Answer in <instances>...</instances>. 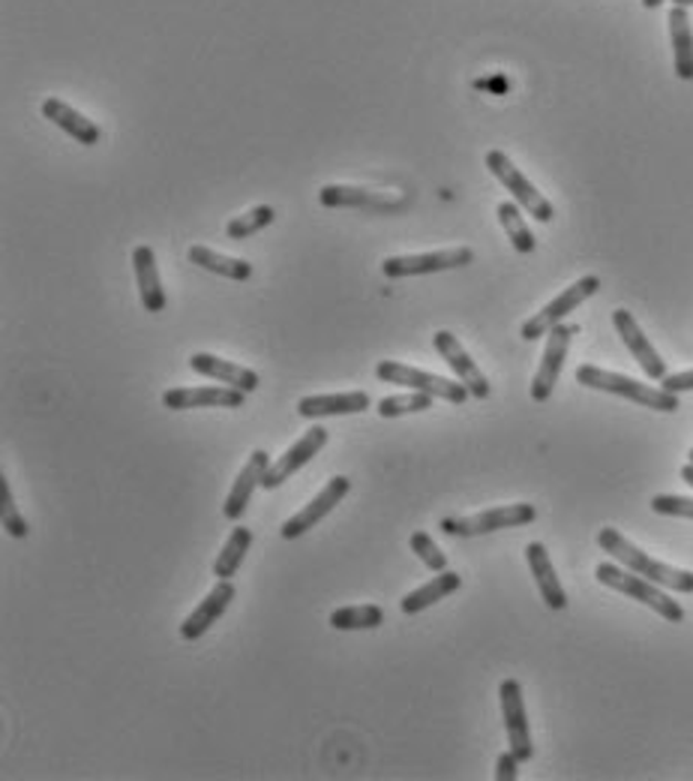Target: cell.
Here are the masks:
<instances>
[{"instance_id": "obj_1", "label": "cell", "mask_w": 693, "mask_h": 781, "mask_svg": "<svg viewBox=\"0 0 693 781\" xmlns=\"http://www.w3.org/2000/svg\"><path fill=\"white\" fill-rule=\"evenodd\" d=\"M598 544H600V551L610 553L616 563L624 565V568H631V572L642 574V577H649V580H654V584L663 586V589H673V593H682V595L693 593V572H682V568H673V565L661 563V559H652V556L642 551V547H637L631 538H624L619 530H612V526L600 530Z\"/></svg>"}, {"instance_id": "obj_2", "label": "cell", "mask_w": 693, "mask_h": 781, "mask_svg": "<svg viewBox=\"0 0 693 781\" xmlns=\"http://www.w3.org/2000/svg\"><path fill=\"white\" fill-rule=\"evenodd\" d=\"M577 382L591 388V391L624 397V400H631V403H637V407L654 409V412H675V409L682 407V403H679V394H670V391H663V388H654V386H642V382H637V379H631V376L610 373V370H603V367H594V364L577 367Z\"/></svg>"}, {"instance_id": "obj_3", "label": "cell", "mask_w": 693, "mask_h": 781, "mask_svg": "<svg viewBox=\"0 0 693 781\" xmlns=\"http://www.w3.org/2000/svg\"><path fill=\"white\" fill-rule=\"evenodd\" d=\"M594 577H598V584L610 586L616 593L628 595V598H633V602H640V605L645 607H652L654 614L663 616L666 623H684V607L679 605L675 598H670V595L663 593V586H658L654 580H649V577H642V574L616 563H600L598 568H594Z\"/></svg>"}, {"instance_id": "obj_4", "label": "cell", "mask_w": 693, "mask_h": 781, "mask_svg": "<svg viewBox=\"0 0 693 781\" xmlns=\"http://www.w3.org/2000/svg\"><path fill=\"white\" fill-rule=\"evenodd\" d=\"M538 521V508L528 502H517V505H498V508L477 511L468 517H445L442 521V532L445 535H456V538H472V535H489L498 530H517V526H528Z\"/></svg>"}, {"instance_id": "obj_5", "label": "cell", "mask_w": 693, "mask_h": 781, "mask_svg": "<svg viewBox=\"0 0 693 781\" xmlns=\"http://www.w3.org/2000/svg\"><path fill=\"white\" fill-rule=\"evenodd\" d=\"M375 376H379L382 382H387V386H403L408 388V391H424V394L438 397V400L454 403V407L466 403L468 397H472L463 382H454V379H445V376L426 373V370L400 364V361H379Z\"/></svg>"}, {"instance_id": "obj_6", "label": "cell", "mask_w": 693, "mask_h": 781, "mask_svg": "<svg viewBox=\"0 0 693 781\" xmlns=\"http://www.w3.org/2000/svg\"><path fill=\"white\" fill-rule=\"evenodd\" d=\"M487 168L493 172V177H496L498 184L514 196V202H517L519 208H526L538 223H552L556 208H552L547 198H544V193H538V187L510 163V156L501 154V151H489Z\"/></svg>"}, {"instance_id": "obj_7", "label": "cell", "mask_w": 693, "mask_h": 781, "mask_svg": "<svg viewBox=\"0 0 693 781\" xmlns=\"http://www.w3.org/2000/svg\"><path fill=\"white\" fill-rule=\"evenodd\" d=\"M600 289V280L594 277V274H589V277H582V280H577L570 289H565V292L559 295V298H552V301L544 307L540 312H535L531 319H528L523 328H519V337L523 340H538V337H547L556 325L565 322V316L568 312H573L580 304H586L591 298V295Z\"/></svg>"}, {"instance_id": "obj_8", "label": "cell", "mask_w": 693, "mask_h": 781, "mask_svg": "<svg viewBox=\"0 0 693 781\" xmlns=\"http://www.w3.org/2000/svg\"><path fill=\"white\" fill-rule=\"evenodd\" d=\"M475 261V250L468 247H451V250L421 253V256H387L382 261L384 277L403 280V277H424V274H442L466 268Z\"/></svg>"}, {"instance_id": "obj_9", "label": "cell", "mask_w": 693, "mask_h": 781, "mask_svg": "<svg viewBox=\"0 0 693 781\" xmlns=\"http://www.w3.org/2000/svg\"><path fill=\"white\" fill-rule=\"evenodd\" d=\"M580 331L577 325H556L552 331L547 333V346H544V358H540V367L535 379H531V400L535 403H547L556 386H559L561 367L568 361V349L573 333Z\"/></svg>"}, {"instance_id": "obj_10", "label": "cell", "mask_w": 693, "mask_h": 781, "mask_svg": "<svg viewBox=\"0 0 693 781\" xmlns=\"http://www.w3.org/2000/svg\"><path fill=\"white\" fill-rule=\"evenodd\" d=\"M349 490H352V481L345 479V475H337V479H331L324 487H321V493H316L303 508L298 511V514H291L289 521L282 523L280 535L286 538V542H294V538H300V535H307L310 530H316L328 514H331L337 505H340L345 496H349Z\"/></svg>"}, {"instance_id": "obj_11", "label": "cell", "mask_w": 693, "mask_h": 781, "mask_svg": "<svg viewBox=\"0 0 693 781\" xmlns=\"http://www.w3.org/2000/svg\"><path fill=\"white\" fill-rule=\"evenodd\" d=\"M498 700H501V716H505L507 746L517 754L519 763L531 761L535 758V746H531V730H528L523 686H519L517 679H505L498 686Z\"/></svg>"}, {"instance_id": "obj_12", "label": "cell", "mask_w": 693, "mask_h": 781, "mask_svg": "<svg viewBox=\"0 0 693 781\" xmlns=\"http://www.w3.org/2000/svg\"><path fill=\"white\" fill-rule=\"evenodd\" d=\"M247 403V391L231 386H207V388H168L163 394V407L172 412L184 409H240Z\"/></svg>"}, {"instance_id": "obj_13", "label": "cell", "mask_w": 693, "mask_h": 781, "mask_svg": "<svg viewBox=\"0 0 693 781\" xmlns=\"http://www.w3.org/2000/svg\"><path fill=\"white\" fill-rule=\"evenodd\" d=\"M433 346H435V352L442 354L447 361V367L454 370L456 373V379L463 382V386L468 388V394L472 397H477V400H487L489 397V379L484 376V370L472 361V354L463 349V343L456 340L454 333L451 331H435V337H433Z\"/></svg>"}, {"instance_id": "obj_14", "label": "cell", "mask_w": 693, "mask_h": 781, "mask_svg": "<svg viewBox=\"0 0 693 781\" xmlns=\"http://www.w3.org/2000/svg\"><path fill=\"white\" fill-rule=\"evenodd\" d=\"M324 445H328V430L324 428L307 430V433H303V436H300L298 442L282 454V458H277L273 463H270L268 475H265V481H261V487L277 490L280 484H286V481H289L298 469L307 466V463H310Z\"/></svg>"}, {"instance_id": "obj_15", "label": "cell", "mask_w": 693, "mask_h": 781, "mask_svg": "<svg viewBox=\"0 0 693 781\" xmlns=\"http://www.w3.org/2000/svg\"><path fill=\"white\" fill-rule=\"evenodd\" d=\"M612 325H616V331H619V337L624 340V346H628V352L633 354V361L642 367V373L649 376V379H654V382H661L663 376H666V361H663L661 354H658V349L649 343V337L642 333V328L637 325V319H633V312L616 310L612 312Z\"/></svg>"}, {"instance_id": "obj_16", "label": "cell", "mask_w": 693, "mask_h": 781, "mask_svg": "<svg viewBox=\"0 0 693 781\" xmlns=\"http://www.w3.org/2000/svg\"><path fill=\"white\" fill-rule=\"evenodd\" d=\"M270 469V458L268 451H252L247 460V466L240 469V475L235 479V484H231V490H228L226 496V505H223V514H226V521H240L244 517V511H247L249 500H252V493H256V487H261V481H265V475H268Z\"/></svg>"}, {"instance_id": "obj_17", "label": "cell", "mask_w": 693, "mask_h": 781, "mask_svg": "<svg viewBox=\"0 0 693 781\" xmlns=\"http://www.w3.org/2000/svg\"><path fill=\"white\" fill-rule=\"evenodd\" d=\"M231 602H235V586H231V580H219V584L198 602L196 610L180 623V637H184V640H198L201 635H207V631L217 625L219 616L226 614Z\"/></svg>"}, {"instance_id": "obj_18", "label": "cell", "mask_w": 693, "mask_h": 781, "mask_svg": "<svg viewBox=\"0 0 693 781\" xmlns=\"http://www.w3.org/2000/svg\"><path fill=\"white\" fill-rule=\"evenodd\" d=\"M370 409V394L366 391H342V394H312L298 403V415L319 421V418L358 415Z\"/></svg>"}, {"instance_id": "obj_19", "label": "cell", "mask_w": 693, "mask_h": 781, "mask_svg": "<svg viewBox=\"0 0 693 781\" xmlns=\"http://www.w3.org/2000/svg\"><path fill=\"white\" fill-rule=\"evenodd\" d=\"M526 559H528V568H531V577H535V584H538V593L540 598H544V605H547L549 610H565V607H568V593H565L559 574H556V568H552V559H549L547 547H544L540 542H531L526 547Z\"/></svg>"}, {"instance_id": "obj_20", "label": "cell", "mask_w": 693, "mask_h": 781, "mask_svg": "<svg viewBox=\"0 0 693 781\" xmlns=\"http://www.w3.org/2000/svg\"><path fill=\"white\" fill-rule=\"evenodd\" d=\"M42 115H45V121H52L54 126H61L66 136H73L75 142H82V145H100V138H103V130L91 121V117H84L82 112H75L73 105H66L63 100H58V96H49L45 103H42Z\"/></svg>"}, {"instance_id": "obj_21", "label": "cell", "mask_w": 693, "mask_h": 781, "mask_svg": "<svg viewBox=\"0 0 693 781\" xmlns=\"http://www.w3.org/2000/svg\"><path fill=\"white\" fill-rule=\"evenodd\" d=\"M189 367H193L198 376L217 379V382H223V386L240 388V391H247V394H252V391L259 388V373H252L249 367L223 361V358H217V354H210V352L193 354V358H189Z\"/></svg>"}, {"instance_id": "obj_22", "label": "cell", "mask_w": 693, "mask_h": 781, "mask_svg": "<svg viewBox=\"0 0 693 781\" xmlns=\"http://www.w3.org/2000/svg\"><path fill=\"white\" fill-rule=\"evenodd\" d=\"M319 202L324 208H370V210H394L403 208L405 202H394V198L373 193L363 187H342V184H328L319 189Z\"/></svg>"}, {"instance_id": "obj_23", "label": "cell", "mask_w": 693, "mask_h": 781, "mask_svg": "<svg viewBox=\"0 0 693 781\" xmlns=\"http://www.w3.org/2000/svg\"><path fill=\"white\" fill-rule=\"evenodd\" d=\"M133 271H135V282H138V295H142L145 310L147 312L166 310V292H163L159 271H156V256L147 244H142V247H135L133 250Z\"/></svg>"}, {"instance_id": "obj_24", "label": "cell", "mask_w": 693, "mask_h": 781, "mask_svg": "<svg viewBox=\"0 0 693 781\" xmlns=\"http://www.w3.org/2000/svg\"><path fill=\"white\" fill-rule=\"evenodd\" d=\"M670 40H673V54H675V75L682 82H693V31H691V16L684 7H673L670 16Z\"/></svg>"}, {"instance_id": "obj_25", "label": "cell", "mask_w": 693, "mask_h": 781, "mask_svg": "<svg viewBox=\"0 0 693 781\" xmlns=\"http://www.w3.org/2000/svg\"><path fill=\"white\" fill-rule=\"evenodd\" d=\"M463 586V577L456 572H438V577H433L430 584L417 586L414 593H408L400 602V607H403L405 616H414L421 614V610H426V607H433L435 602H442V598H447L451 593H456Z\"/></svg>"}, {"instance_id": "obj_26", "label": "cell", "mask_w": 693, "mask_h": 781, "mask_svg": "<svg viewBox=\"0 0 693 781\" xmlns=\"http://www.w3.org/2000/svg\"><path fill=\"white\" fill-rule=\"evenodd\" d=\"M189 261H193V265H198V268H205V271L226 277V280L240 282V280H249V277H252V265H249V261L231 259V256H219L217 250L201 247V244L189 247Z\"/></svg>"}, {"instance_id": "obj_27", "label": "cell", "mask_w": 693, "mask_h": 781, "mask_svg": "<svg viewBox=\"0 0 693 781\" xmlns=\"http://www.w3.org/2000/svg\"><path fill=\"white\" fill-rule=\"evenodd\" d=\"M249 547H252V532H249L247 526H235L231 535H228L226 547H223V553L217 556V563H214V577H219V580L235 577L240 565H244V559H247Z\"/></svg>"}, {"instance_id": "obj_28", "label": "cell", "mask_w": 693, "mask_h": 781, "mask_svg": "<svg viewBox=\"0 0 693 781\" xmlns=\"http://www.w3.org/2000/svg\"><path fill=\"white\" fill-rule=\"evenodd\" d=\"M496 214H498V223L505 226L507 238H510V244H514V250L523 253V256L535 253L538 240H535L531 229L526 226V219H523V214H519L517 202H501Z\"/></svg>"}, {"instance_id": "obj_29", "label": "cell", "mask_w": 693, "mask_h": 781, "mask_svg": "<svg viewBox=\"0 0 693 781\" xmlns=\"http://www.w3.org/2000/svg\"><path fill=\"white\" fill-rule=\"evenodd\" d=\"M382 623L384 610L379 605L340 607L331 614V628L337 631H366V628H379Z\"/></svg>"}, {"instance_id": "obj_30", "label": "cell", "mask_w": 693, "mask_h": 781, "mask_svg": "<svg viewBox=\"0 0 693 781\" xmlns=\"http://www.w3.org/2000/svg\"><path fill=\"white\" fill-rule=\"evenodd\" d=\"M273 219H277V210L270 208V205H259V208H252L247 210V214L231 219L226 226V235L231 240H244L249 238V235H256V232L268 229Z\"/></svg>"}, {"instance_id": "obj_31", "label": "cell", "mask_w": 693, "mask_h": 781, "mask_svg": "<svg viewBox=\"0 0 693 781\" xmlns=\"http://www.w3.org/2000/svg\"><path fill=\"white\" fill-rule=\"evenodd\" d=\"M0 521H3V530H7L10 538H28V532H31L28 521L21 517L19 505L12 500L10 479L7 475H0Z\"/></svg>"}, {"instance_id": "obj_32", "label": "cell", "mask_w": 693, "mask_h": 781, "mask_svg": "<svg viewBox=\"0 0 693 781\" xmlns=\"http://www.w3.org/2000/svg\"><path fill=\"white\" fill-rule=\"evenodd\" d=\"M426 409H433V397L424 394V391H412V394L384 397L382 403H379V415L400 418L412 415V412H426Z\"/></svg>"}, {"instance_id": "obj_33", "label": "cell", "mask_w": 693, "mask_h": 781, "mask_svg": "<svg viewBox=\"0 0 693 781\" xmlns=\"http://www.w3.org/2000/svg\"><path fill=\"white\" fill-rule=\"evenodd\" d=\"M412 551L417 553V559L430 568V572H445L447 568V556L442 551H438V544L433 542V535L430 532H414L412 535Z\"/></svg>"}, {"instance_id": "obj_34", "label": "cell", "mask_w": 693, "mask_h": 781, "mask_svg": "<svg viewBox=\"0 0 693 781\" xmlns=\"http://www.w3.org/2000/svg\"><path fill=\"white\" fill-rule=\"evenodd\" d=\"M652 511L654 514H663V517L693 521V500H687V496H654Z\"/></svg>"}, {"instance_id": "obj_35", "label": "cell", "mask_w": 693, "mask_h": 781, "mask_svg": "<svg viewBox=\"0 0 693 781\" xmlns=\"http://www.w3.org/2000/svg\"><path fill=\"white\" fill-rule=\"evenodd\" d=\"M663 391L670 394H684V391H693V370H684V373H666L661 379Z\"/></svg>"}, {"instance_id": "obj_36", "label": "cell", "mask_w": 693, "mask_h": 781, "mask_svg": "<svg viewBox=\"0 0 693 781\" xmlns=\"http://www.w3.org/2000/svg\"><path fill=\"white\" fill-rule=\"evenodd\" d=\"M519 758L514 754V751L507 749L505 754H498V761H496V779L498 781H517V775H519Z\"/></svg>"}, {"instance_id": "obj_37", "label": "cell", "mask_w": 693, "mask_h": 781, "mask_svg": "<svg viewBox=\"0 0 693 781\" xmlns=\"http://www.w3.org/2000/svg\"><path fill=\"white\" fill-rule=\"evenodd\" d=\"M475 88H480V91L484 88H489V91H507V79H501V75L498 79H477Z\"/></svg>"}, {"instance_id": "obj_38", "label": "cell", "mask_w": 693, "mask_h": 781, "mask_svg": "<svg viewBox=\"0 0 693 781\" xmlns=\"http://www.w3.org/2000/svg\"><path fill=\"white\" fill-rule=\"evenodd\" d=\"M682 481L687 487H693V463H687V466L682 469Z\"/></svg>"}, {"instance_id": "obj_39", "label": "cell", "mask_w": 693, "mask_h": 781, "mask_svg": "<svg viewBox=\"0 0 693 781\" xmlns=\"http://www.w3.org/2000/svg\"><path fill=\"white\" fill-rule=\"evenodd\" d=\"M661 3L663 0H642V7H645V10H658Z\"/></svg>"}, {"instance_id": "obj_40", "label": "cell", "mask_w": 693, "mask_h": 781, "mask_svg": "<svg viewBox=\"0 0 693 781\" xmlns=\"http://www.w3.org/2000/svg\"><path fill=\"white\" fill-rule=\"evenodd\" d=\"M675 7H684V10H691L693 0H675Z\"/></svg>"}, {"instance_id": "obj_41", "label": "cell", "mask_w": 693, "mask_h": 781, "mask_svg": "<svg viewBox=\"0 0 693 781\" xmlns=\"http://www.w3.org/2000/svg\"><path fill=\"white\" fill-rule=\"evenodd\" d=\"M687 463H693V449L687 451Z\"/></svg>"}]
</instances>
